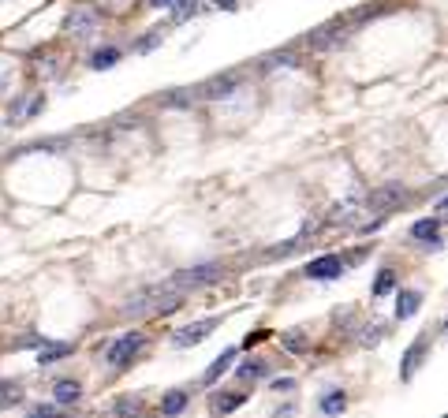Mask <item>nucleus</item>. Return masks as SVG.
Returning a JSON list of instances; mask_svg holds the SVG:
<instances>
[{
	"label": "nucleus",
	"instance_id": "17",
	"mask_svg": "<svg viewBox=\"0 0 448 418\" xmlns=\"http://www.w3.org/2000/svg\"><path fill=\"white\" fill-rule=\"evenodd\" d=\"M318 407L325 411V414H340L348 407V396H344V388H333V392H325V396L318 400Z\"/></svg>",
	"mask_w": 448,
	"mask_h": 418
},
{
	"label": "nucleus",
	"instance_id": "24",
	"mask_svg": "<svg viewBox=\"0 0 448 418\" xmlns=\"http://www.w3.org/2000/svg\"><path fill=\"white\" fill-rule=\"evenodd\" d=\"M112 411H116V414H138V411H142V400L124 396V400H116V403H112Z\"/></svg>",
	"mask_w": 448,
	"mask_h": 418
},
{
	"label": "nucleus",
	"instance_id": "25",
	"mask_svg": "<svg viewBox=\"0 0 448 418\" xmlns=\"http://www.w3.org/2000/svg\"><path fill=\"white\" fill-rule=\"evenodd\" d=\"M281 344L288 351H302V347H307V333H288V336H281Z\"/></svg>",
	"mask_w": 448,
	"mask_h": 418
},
{
	"label": "nucleus",
	"instance_id": "5",
	"mask_svg": "<svg viewBox=\"0 0 448 418\" xmlns=\"http://www.w3.org/2000/svg\"><path fill=\"white\" fill-rule=\"evenodd\" d=\"M340 273H344V258L340 254H325V258H314L307 269H302V277L307 280H336Z\"/></svg>",
	"mask_w": 448,
	"mask_h": 418
},
{
	"label": "nucleus",
	"instance_id": "11",
	"mask_svg": "<svg viewBox=\"0 0 448 418\" xmlns=\"http://www.w3.org/2000/svg\"><path fill=\"white\" fill-rule=\"evenodd\" d=\"M235 351H240V347H224L220 355H217L213 362H209V366H206V374H202V381H206V385L220 381V377H224V374L232 370V362H235Z\"/></svg>",
	"mask_w": 448,
	"mask_h": 418
},
{
	"label": "nucleus",
	"instance_id": "3",
	"mask_svg": "<svg viewBox=\"0 0 448 418\" xmlns=\"http://www.w3.org/2000/svg\"><path fill=\"white\" fill-rule=\"evenodd\" d=\"M403 202H407V191L400 187V183H385V187H377V191L370 194V198H366V205H370V213L377 209L381 217H389L392 209H400Z\"/></svg>",
	"mask_w": 448,
	"mask_h": 418
},
{
	"label": "nucleus",
	"instance_id": "13",
	"mask_svg": "<svg viewBox=\"0 0 448 418\" xmlns=\"http://www.w3.org/2000/svg\"><path fill=\"white\" fill-rule=\"evenodd\" d=\"M52 400L64 403V407H71V403L83 400V385H78V381H57V385H52Z\"/></svg>",
	"mask_w": 448,
	"mask_h": 418
},
{
	"label": "nucleus",
	"instance_id": "29",
	"mask_svg": "<svg viewBox=\"0 0 448 418\" xmlns=\"http://www.w3.org/2000/svg\"><path fill=\"white\" fill-rule=\"evenodd\" d=\"M37 344H42V336H37V333H30V336L19 340V347H37Z\"/></svg>",
	"mask_w": 448,
	"mask_h": 418
},
{
	"label": "nucleus",
	"instance_id": "6",
	"mask_svg": "<svg viewBox=\"0 0 448 418\" xmlns=\"http://www.w3.org/2000/svg\"><path fill=\"white\" fill-rule=\"evenodd\" d=\"M235 90H240V71H228V75L209 78V83L202 86V97L206 101H220V97H232Z\"/></svg>",
	"mask_w": 448,
	"mask_h": 418
},
{
	"label": "nucleus",
	"instance_id": "32",
	"mask_svg": "<svg viewBox=\"0 0 448 418\" xmlns=\"http://www.w3.org/2000/svg\"><path fill=\"white\" fill-rule=\"evenodd\" d=\"M176 0H150V8H172Z\"/></svg>",
	"mask_w": 448,
	"mask_h": 418
},
{
	"label": "nucleus",
	"instance_id": "28",
	"mask_svg": "<svg viewBox=\"0 0 448 418\" xmlns=\"http://www.w3.org/2000/svg\"><path fill=\"white\" fill-rule=\"evenodd\" d=\"M269 333L266 329H254V333H247V340H243V347H254V344H261V340H266Z\"/></svg>",
	"mask_w": 448,
	"mask_h": 418
},
{
	"label": "nucleus",
	"instance_id": "21",
	"mask_svg": "<svg viewBox=\"0 0 448 418\" xmlns=\"http://www.w3.org/2000/svg\"><path fill=\"white\" fill-rule=\"evenodd\" d=\"M161 42H165V26H153L146 37H138V42H135V52H150V49H157Z\"/></svg>",
	"mask_w": 448,
	"mask_h": 418
},
{
	"label": "nucleus",
	"instance_id": "23",
	"mask_svg": "<svg viewBox=\"0 0 448 418\" xmlns=\"http://www.w3.org/2000/svg\"><path fill=\"white\" fill-rule=\"evenodd\" d=\"M194 11H199V4H194V0H176V4H172V23H183V19H191Z\"/></svg>",
	"mask_w": 448,
	"mask_h": 418
},
{
	"label": "nucleus",
	"instance_id": "30",
	"mask_svg": "<svg viewBox=\"0 0 448 418\" xmlns=\"http://www.w3.org/2000/svg\"><path fill=\"white\" fill-rule=\"evenodd\" d=\"M42 109H45V97H34V104H30V112H26V116H37Z\"/></svg>",
	"mask_w": 448,
	"mask_h": 418
},
{
	"label": "nucleus",
	"instance_id": "8",
	"mask_svg": "<svg viewBox=\"0 0 448 418\" xmlns=\"http://www.w3.org/2000/svg\"><path fill=\"white\" fill-rule=\"evenodd\" d=\"M411 239L426 243V246H441V217H426L411 225Z\"/></svg>",
	"mask_w": 448,
	"mask_h": 418
},
{
	"label": "nucleus",
	"instance_id": "16",
	"mask_svg": "<svg viewBox=\"0 0 448 418\" xmlns=\"http://www.w3.org/2000/svg\"><path fill=\"white\" fill-rule=\"evenodd\" d=\"M120 56H124V52L116 49V45L98 49L94 56H90V68H94V71H109V68H116V64H120Z\"/></svg>",
	"mask_w": 448,
	"mask_h": 418
},
{
	"label": "nucleus",
	"instance_id": "10",
	"mask_svg": "<svg viewBox=\"0 0 448 418\" xmlns=\"http://www.w3.org/2000/svg\"><path fill=\"white\" fill-rule=\"evenodd\" d=\"M426 344H430V340H426V336H418L415 344L407 347V355H403V366H400V377H403V381H411V377H415V370H418V366H423V359H426Z\"/></svg>",
	"mask_w": 448,
	"mask_h": 418
},
{
	"label": "nucleus",
	"instance_id": "20",
	"mask_svg": "<svg viewBox=\"0 0 448 418\" xmlns=\"http://www.w3.org/2000/svg\"><path fill=\"white\" fill-rule=\"evenodd\" d=\"M392 287H396V273H392V269H381V273H377V280H374V287H370V292H374V299H381V295H389V292H392Z\"/></svg>",
	"mask_w": 448,
	"mask_h": 418
},
{
	"label": "nucleus",
	"instance_id": "15",
	"mask_svg": "<svg viewBox=\"0 0 448 418\" xmlns=\"http://www.w3.org/2000/svg\"><path fill=\"white\" fill-rule=\"evenodd\" d=\"M243 403V396L240 392H213V396H209V411L213 414H228V411H235Z\"/></svg>",
	"mask_w": 448,
	"mask_h": 418
},
{
	"label": "nucleus",
	"instance_id": "2",
	"mask_svg": "<svg viewBox=\"0 0 448 418\" xmlns=\"http://www.w3.org/2000/svg\"><path fill=\"white\" fill-rule=\"evenodd\" d=\"M142 344H146V336H142V333H127L120 340H112L109 351H105V362L116 366V370H124V366L135 362V355L142 351Z\"/></svg>",
	"mask_w": 448,
	"mask_h": 418
},
{
	"label": "nucleus",
	"instance_id": "27",
	"mask_svg": "<svg viewBox=\"0 0 448 418\" xmlns=\"http://www.w3.org/2000/svg\"><path fill=\"white\" fill-rule=\"evenodd\" d=\"M295 388V377H276L273 381V392H292Z\"/></svg>",
	"mask_w": 448,
	"mask_h": 418
},
{
	"label": "nucleus",
	"instance_id": "31",
	"mask_svg": "<svg viewBox=\"0 0 448 418\" xmlns=\"http://www.w3.org/2000/svg\"><path fill=\"white\" fill-rule=\"evenodd\" d=\"M34 414H45L49 418L52 414V403H34Z\"/></svg>",
	"mask_w": 448,
	"mask_h": 418
},
{
	"label": "nucleus",
	"instance_id": "4",
	"mask_svg": "<svg viewBox=\"0 0 448 418\" xmlns=\"http://www.w3.org/2000/svg\"><path fill=\"white\" fill-rule=\"evenodd\" d=\"M213 329H217V318H202V321L183 325L179 333H172V344L176 347H199L206 336H213Z\"/></svg>",
	"mask_w": 448,
	"mask_h": 418
},
{
	"label": "nucleus",
	"instance_id": "7",
	"mask_svg": "<svg viewBox=\"0 0 448 418\" xmlns=\"http://www.w3.org/2000/svg\"><path fill=\"white\" fill-rule=\"evenodd\" d=\"M94 26H98V11L94 8H75L71 19H68V34L71 37H90Z\"/></svg>",
	"mask_w": 448,
	"mask_h": 418
},
{
	"label": "nucleus",
	"instance_id": "12",
	"mask_svg": "<svg viewBox=\"0 0 448 418\" xmlns=\"http://www.w3.org/2000/svg\"><path fill=\"white\" fill-rule=\"evenodd\" d=\"M418 306H423V292H400V295H396V321L415 318Z\"/></svg>",
	"mask_w": 448,
	"mask_h": 418
},
{
	"label": "nucleus",
	"instance_id": "22",
	"mask_svg": "<svg viewBox=\"0 0 448 418\" xmlns=\"http://www.w3.org/2000/svg\"><path fill=\"white\" fill-rule=\"evenodd\" d=\"M269 374V366L266 362H247V366H240V381H258V377H266Z\"/></svg>",
	"mask_w": 448,
	"mask_h": 418
},
{
	"label": "nucleus",
	"instance_id": "9",
	"mask_svg": "<svg viewBox=\"0 0 448 418\" xmlns=\"http://www.w3.org/2000/svg\"><path fill=\"white\" fill-rule=\"evenodd\" d=\"M344 30H348V26H344ZM344 30H340V23H333V26H318V30L307 37V45H310V49H333V45H340V42L348 37Z\"/></svg>",
	"mask_w": 448,
	"mask_h": 418
},
{
	"label": "nucleus",
	"instance_id": "1",
	"mask_svg": "<svg viewBox=\"0 0 448 418\" xmlns=\"http://www.w3.org/2000/svg\"><path fill=\"white\" fill-rule=\"evenodd\" d=\"M220 277V265H194V269H179L176 277H168L165 287H172V292H191V287H206V284H213Z\"/></svg>",
	"mask_w": 448,
	"mask_h": 418
},
{
	"label": "nucleus",
	"instance_id": "19",
	"mask_svg": "<svg viewBox=\"0 0 448 418\" xmlns=\"http://www.w3.org/2000/svg\"><path fill=\"white\" fill-rule=\"evenodd\" d=\"M183 407H187V388H176V392H168V396L161 400V411L165 414H179Z\"/></svg>",
	"mask_w": 448,
	"mask_h": 418
},
{
	"label": "nucleus",
	"instance_id": "14",
	"mask_svg": "<svg viewBox=\"0 0 448 418\" xmlns=\"http://www.w3.org/2000/svg\"><path fill=\"white\" fill-rule=\"evenodd\" d=\"M68 355H71L68 344H49V340H42V347H37V366H52V362H60Z\"/></svg>",
	"mask_w": 448,
	"mask_h": 418
},
{
	"label": "nucleus",
	"instance_id": "33",
	"mask_svg": "<svg viewBox=\"0 0 448 418\" xmlns=\"http://www.w3.org/2000/svg\"><path fill=\"white\" fill-rule=\"evenodd\" d=\"M217 8H224V11H235V0H217Z\"/></svg>",
	"mask_w": 448,
	"mask_h": 418
},
{
	"label": "nucleus",
	"instance_id": "18",
	"mask_svg": "<svg viewBox=\"0 0 448 418\" xmlns=\"http://www.w3.org/2000/svg\"><path fill=\"white\" fill-rule=\"evenodd\" d=\"M355 213H359V198L336 202L333 205V225H355Z\"/></svg>",
	"mask_w": 448,
	"mask_h": 418
},
{
	"label": "nucleus",
	"instance_id": "26",
	"mask_svg": "<svg viewBox=\"0 0 448 418\" xmlns=\"http://www.w3.org/2000/svg\"><path fill=\"white\" fill-rule=\"evenodd\" d=\"M299 246H302V235H299V239H292V243H281V246H273V251H269V258H284V254L299 251Z\"/></svg>",
	"mask_w": 448,
	"mask_h": 418
}]
</instances>
